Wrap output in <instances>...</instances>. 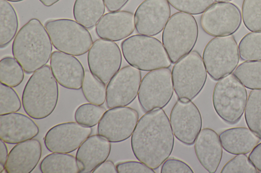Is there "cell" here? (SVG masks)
<instances>
[{"instance_id":"obj_31","label":"cell","mask_w":261,"mask_h":173,"mask_svg":"<svg viewBox=\"0 0 261 173\" xmlns=\"http://www.w3.org/2000/svg\"><path fill=\"white\" fill-rule=\"evenodd\" d=\"M24 70L14 57L6 56L0 61L1 83L11 87L19 85L24 79Z\"/></svg>"},{"instance_id":"obj_17","label":"cell","mask_w":261,"mask_h":173,"mask_svg":"<svg viewBox=\"0 0 261 173\" xmlns=\"http://www.w3.org/2000/svg\"><path fill=\"white\" fill-rule=\"evenodd\" d=\"M170 15L167 0H144L134 14L136 30L140 34L156 36L163 30Z\"/></svg>"},{"instance_id":"obj_28","label":"cell","mask_w":261,"mask_h":173,"mask_svg":"<svg viewBox=\"0 0 261 173\" xmlns=\"http://www.w3.org/2000/svg\"><path fill=\"white\" fill-rule=\"evenodd\" d=\"M233 74L246 88L261 89V60L243 62L236 68Z\"/></svg>"},{"instance_id":"obj_36","label":"cell","mask_w":261,"mask_h":173,"mask_svg":"<svg viewBox=\"0 0 261 173\" xmlns=\"http://www.w3.org/2000/svg\"><path fill=\"white\" fill-rule=\"evenodd\" d=\"M176 10L191 15L203 13L213 3V0H167Z\"/></svg>"},{"instance_id":"obj_24","label":"cell","mask_w":261,"mask_h":173,"mask_svg":"<svg viewBox=\"0 0 261 173\" xmlns=\"http://www.w3.org/2000/svg\"><path fill=\"white\" fill-rule=\"evenodd\" d=\"M219 138L223 149L233 155L250 153L260 141L252 131L244 127L226 129L220 134Z\"/></svg>"},{"instance_id":"obj_16","label":"cell","mask_w":261,"mask_h":173,"mask_svg":"<svg viewBox=\"0 0 261 173\" xmlns=\"http://www.w3.org/2000/svg\"><path fill=\"white\" fill-rule=\"evenodd\" d=\"M92 131L91 127L77 122L60 123L47 131L44 137V145L52 153H69L78 149Z\"/></svg>"},{"instance_id":"obj_34","label":"cell","mask_w":261,"mask_h":173,"mask_svg":"<svg viewBox=\"0 0 261 173\" xmlns=\"http://www.w3.org/2000/svg\"><path fill=\"white\" fill-rule=\"evenodd\" d=\"M105 112V109L100 106L86 103L76 109L74 119L83 126L92 127L98 124Z\"/></svg>"},{"instance_id":"obj_45","label":"cell","mask_w":261,"mask_h":173,"mask_svg":"<svg viewBox=\"0 0 261 173\" xmlns=\"http://www.w3.org/2000/svg\"><path fill=\"white\" fill-rule=\"evenodd\" d=\"M217 2H229L232 0H214Z\"/></svg>"},{"instance_id":"obj_29","label":"cell","mask_w":261,"mask_h":173,"mask_svg":"<svg viewBox=\"0 0 261 173\" xmlns=\"http://www.w3.org/2000/svg\"><path fill=\"white\" fill-rule=\"evenodd\" d=\"M244 116L248 127L261 140V89L250 91Z\"/></svg>"},{"instance_id":"obj_15","label":"cell","mask_w":261,"mask_h":173,"mask_svg":"<svg viewBox=\"0 0 261 173\" xmlns=\"http://www.w3.org/2000/svg\"><path fill=\"white\" fill-rule=\"evenodd\" d=\"M141 77L140 71L133 66L119 70L107 86V108L125 107L132 103L138 95Z\"/></svg>"},{"instance_id":"obj_20","label":"cell","mask_w":261,"mask_h":173,"mask_svg":"<svg viewBox=\"0 0 261 173\" xmlns=\"http://www.w3.org/2000/svg\"><path fill=\"white\" fill-rule=\"evenodd\" d=\"M135 28L134 14L117 11L103 15L96 25L95 31L101 39L116 42L128 37Z\"/></svg>"},{"instance_id":"obj_25","label":"cell","mask_w":261,"mask_h":173,"mask_svg":"<svg viewBox=\"0 0 261 173\" xmlns=\"http://www.w3.org/2000/svg\"><path fill=\"white\" fill-rule=\"evenodd\" d=\"M103 0H75L73 7L74 19L86 28L96 25L105 12Z\"/></svg>"},{"instance_id":"obj_39","label":"cell","mask_w":261,"mask_h":173,"mask_svg":"<svg viewBox=\"0 0 261 173\" xmlns=\"http://www.w3.org/2000/svg\"><path fill=\"white\" fill-rule=\"evenodd\" d=\"M161 173H193L192 169L186 162L177 159L170 158L162 164Z\"/></svg>"},{"instance_id":"obj_35","label":"cell","mask_w":261,"mask_h":173,"mask_svg":"<svg viewBox=\"0 0 261 173\" xmlns=\"http://www.w3.org/2000/svg\"><path fill=\"white\" fill-rule=\"evenodd\" d=\"M21 107L20 98L12 87L0 84V115L16 112Z\"/></svg>"},{"instance_id":"obj_3","label":"cell","mask_w":261,"mask_h":173,"mask_svg":"<svg viewBox=\"0 0 261 173\" xmlns=\"http://www.w3.org/2000/svg\"><path fill=\"white\" fill-rule=\"evenodd\" d=\"M58 97V82L50 67L45 65L35 72L27 82L22 94V105L29 117L42 119L54 112Z\"/></svg>"},{"instance_id":"obj_46","label":"cell","mask_w":261,"mask_h":173,"mask_svg":"<svg viewBox=\"0 0 261 173\" xmlns=\"http://www.w3.org/2000/svg\"><path fill=\"white\" fill-rule=\"evenodd\" d=\"M7 1H8V2H19L23 1L24 0H7Z\"/></svg>"},{"instance_id":"obj_8","label":"cell","mask_w":261,"mask_h":173,"mask_svg":"<svg viewBox=\"0 0 261 173\" xmlns=\"http://www.w3.org/2000/svg\"><path fill=\"white\" fill-rule=\"evenodd\" d=\"M53 46L58 51L81 56L89 51L93 40L88 30L69 19L49 20L45 23Z\"/></svg>"},{"instance_id":"obj_23","label":"cell","mask_w":261,"mask_h":173,"mask_svg":"<svg viewBox=\"0 0 261 173\" xmlns=\"http://www.w3.org/2000/svg\"><path fill=\"white\" fill-rule=\"evenodd\" d=\"M222 146L219 135L213 129L201 130L194 142L196 157L202 166L208 172H215L221 161Z\"/></svg>"},{"instance_id":"obj_1","label":"cell","mask_w":261,"mask_h":173,"mask_svg":"<svg viewBox=\"0 0 261 173\" xmlns=\"http://www.w3.org/2000/svg\"><path fill=\"white\" fill-rule=\"evenodd\" d=\"M174 136L169 119L163 110L146 112L138 120L131 136L133 153L139 161L156 169L171 154Z\"/></svg>"},{"instance_id":"obj_26","label":"cell","mask_w":261,"mask_h":173,"mask_svg":"<svg viewBox=\"0 0 261 173\" xmlns=\"http://www.w3.org/2000/svg\"><path fill=\"white\" fill-rule=\"evenodd\" d=\"M18 20L16 12L7 0H0V47H6L16 35Z\"/></svg>"},{"instance_id":"obj_12","label":"cell","mask_w":261,"mask_h":173,"mask_svg":"<svg viewBox=\"0 0 261 173\" xmlns=\"http://www.w3.org/2000/svg\"><path fill=\"white\" fill-rule=\"evenodd\" d=\"M87 62L91 73L106 84L120 68L121 52L113 41L97 39L88 51Z\"/></svg>"},{"instance_id":"obj_32","label":"cell","mask_w":261,"mask_h":173,"mask_svg":"<svg viewBox=\"0 0 261 173\" xmlns=\"http://www.w3.org/2000/svg\"><path fill=\"white\" fill-rule=\"evenodd\" d=\"M238 47L242 60H261V31L246 34L241 40Z\"/></svg>"},{"instance_id":"obj_40","label":"cell","mask_w":261,"mask_h":173,"mask_svg":"<svg viewBox=\"0 0 261 173\" xmlns=\"http://www.w3.org/2000/svg\"><path fill=\"white\" fill-rule=\"evenodd\" d=\"M248 158L256 169L261 172V143H258L250 152Z\"/></svg>"},{"instance_id":"obj_5","label":"cell","mask_w":261,"mask_h":173,"mask_svg":"<svg viewBox=\"0 0 261 173\" xmlns=\"http://www.w3.org/2000/svg\"><path fill=\"white\" fill-rule=\"evenodd\" d=\"M198 26L191 14L179 12L173 14L162 32V44L171 63H175L191 52L198 37Z\"/></svg>"},{"instance_id":"obj_13","label":"cell","mask_w":261,"mask_h":173,"mask_svg":"<svg viewBox=\"0 0 261 173\" xmlns=\"http://www.w3.org/2000/svg\"><path fill=\"white\" fill-rule=\"evenodd\" d=\"M139 120V114L128 107H119L106 111L97 126L98 135L111 143H119L129 138Z\"/></svg>"},{"instance_id":"obj_43","label":"cell","mask_w":261,"mask_h":173,"mask_svg":"<svg viewBox=\"0 0 261 173\" xmlns=\"http://www.w3.org/2000/svg\"><path fill=\"white\" fill-rule=\"evenodd\" d=\"M8 149L7 146L3 140L0 141V172L5 170V164L8 156Z\"/></svg>"},{"instance_id":"obj_2","label":"cell","mask_w":261,"mask_h":173,"mask_svg":"<svg viewBox=\"0 0 261 173\" xmlns=\"http://www.w3.org/2000/svg\"><path fill=\"white\" fill-rule=\"evenodd\" d=\"M53 44L41 21L32 18L19 30L13 42L14 57L28 74L46 65L52 54Z\"/></svg>"},{"instance_id":"obj_38","label":"cell","mask_w":261,"mask_h":173,"mask_svg":"<svg viewBox=\"0 0 261 173\" xmlns=\"http://www.w3.org/2000/svg\"><path fill=\"white\" fill-rule=\"evenodd\" d=\"M118 173H155L154 169L140 161H128L116 165Z\"/></svg>"},{"instance_id":"obj_11","label":"cell","mask_w":261,"mask_h":173,"mask_svg":"<svg viewBox=\"0 0 261 173\" xmlns=\"http://www.w3.org/2000/svg\"><path fill=\"white\" fill-rule=\"evenodd\" d=\"M242 14L238 7L229 2L213 3L201 16L203 30L213 37L231 35L240 28Z\"/></svg>"},{"instance_id":"obj_37","label":"cell","mask_w":261,"mask_h":173,"mask_svg":"<svg viewBox=\"0 0 261 173\" xmlns=\"http://www.w3.org/2000/svg\"><path fill=\"white\" fill-rule=\"evenodd\" d=\"M259 171L246 154L236 155L223 167L221 173H257Z\"/></svg>"},{"instance_id":"obj_27","label":"cell","mask_w":261,"mask_h":173,"mask_svg":"<svg viewBox=\"0 0 261 173\" xmlns=\"http://www.w3.org/2000/svg\"><path fill=\"white\" fill-rule=\"evenodd\" d=\"M39 167L42 173L80 172L76 158L67 153L47 155L41 161Z\"/></svg>"},{"instance_id":"obj_9","label":"cell","mask_w":261,"mask_h":173,"mask_svg":"<svg viewBox=\"0 0 261 173\" xmlns=\"http://www.w3.org/2000/svg\"><path fill=\"white\" fill-rule=\"evenodd\" d=\"M240 57L239 47L232 35L214 38L206 45L202 54L207 73L215 81L231 74Z\"/></svg>"},{"instance_id":"obj_42","label":"cell","mask_w":261,"mask_h":173,"mask_svg":"<svg viewBox=\"0 0 261 173\" xmlns=\"http://www.w3.org/2000/svg\"><path fill=\"white\" fill-rule=\"evenodd\" d=\"M109 12L117 11L121 9L129 0H103Z\"/></svg>"},{"instance_id":"obj_41","label":"cell","mask_w":261,"mask_h":173,"mask_svg":"<svg viewBox=\"0 0 261 173\" xmlns=\"http://www.w3.org/2000/svg\"><path fill=\"white\" fill-rule=\"evenodd\" d=\"M93 173H117L116 166L111 160H106L97 167H96Z\"/></svg>"},{"instance_id":"obj_7","label":"cell","mask_w":261,"mask_h":173,"mask_svg":"<svg viewBox=\"0 0 261 173\" xmlns=\"http://www.w3.org/2000/svg\"><path fill=\"white\" fill-rule=\"evenodd\" d=\"M174 90L179 99L192 100L201 91L207 79L202 58L192 51L174 65L172 71Z\"/></svg>"},{"instance_id":"obj_4","label":"cell","mask_w":261,"mask_h":173,"mask_svg":"<svg viewBox=\"0 0 261 173\" xmlns=\"http://www.w3.org/2000/svg\"><path fill=\"white\" fill-rule=\"evenodd\" d=\"M121 48L126 62L139 70L151 71L171 64L163 44L152 37L132 36L122 42Z\"/></svg>"},{"instance_id":"obj_22","label":"cell","mask_w":261,"mask_h":173,"mask_svg":"<svg viewBox=\"0 0 261 173\" xmlns=\"http://www.w3.org/2000/svg\"><path fill=\"white\" fill-rule=\"evenodd\" d=\"M111 142L99 135L89 136L79 147L76 159L80 173L92 172L110 155Z\"/></svg>"},{"instance_id":"obj_21","label":"cell","mask_w":261,"mask_h":173,"mask_svg":"<svg viewBox=\"0 0 261 173\" xmlns=\"http://www.w3.org/2000/svg\"><path fill=\"white\" fill-rule=\"evenodd\" d=\"M41 154V145L37 139L18 143L8 154L5 171L7 173H30L38 164Z\"/></svg>"},{"instance_id":"obj_19","label":"cell","mask_w":261,"mask_h":173,"mask_svg":"<svg viewBox=\"0 0 261 173\" xmlns=\"http://www.w3.org/2000/svg\"><path fill=\"white\" fill-rule=\"evenodd\" d=\"M39 132L30 117L16 112L0 115V138L6 143L17 144L32 139Z\"/></svg>"},{"instance_id":"obj_10","label":"cell","mask_w":261,"mask_h":173,"mask_svg":"<svg viewBox=\"0 0 261 173\" xmlns=\"http://www.w3.org/2000/svg\"><path fill=\"white\" fill-rule=\"evenodd\" d=\"M174 91L171 70L162 68L147 73L141 80L138 93L140 105L145 112L164 108Z\"/></svg>"},{"instance_id":"obj_44","label":"cell","mask_w":261,"mask_h":173,"mask_svg":"<svg viewBox=\"0 0 261 173\" xmlns=\"http://www.w3.org/2000/svg\"><path fill=\"white\" fill-rule=\"evenodd\" d=\"M44 6L46 7H50L57 2H58L60 0H39Z\"/></svg>"},{"instance_id":"obj_33","label":"cell","mask_w":261,"mask_h":173,"mask_svg":"<svg viewBox=\"0 0 261 173\" xmlns=\"http://www.w3.org/2000/svg\"><path fill=\"white\" fill-rule=\"evenodd\" d=\"M242 18L249 30L261 31V0H243Z\"/></svg>"},{"instance_id":"obj_14","label":"cell","mask_w":261,"mask_h":173,"mask_svg":"<svg viewBox=\"0 0 261 173\" xmlns=\"http://www.w3.org/2000/svg\"><path fill=\"white\" fill-rule=\"evenodd\" d=\"M169 119L175 137L185 145H192L202 125V117L195 104L191 100L178 99L171 110Z\"/></svg>"},{"instance_id":"obj_30","label":"cell","mask_w":261,"mask_h":173,"mask_svg":"<svg viewBox=\"0 0 261 173\" xmlns=\"http://www.w3.org/2000/svg\"><path fill=\"white\" fill-rule=\"evenodd\" d=\"M106 84L88 70L85 71L82 91L86 99L90 103L102 105L106 100Z\"/></svg>"},{"instance_id":"obj_18","label":"cell","mask_w":261,"mask_h":173,"mask_svg":"<svg viewBox=\"0 0 261 173\" xmlns=\"http://www.w3.org/2000/svg\"><path fill=\"white\" fill-rule=\"evenodd\" d=\"M50 67L55 78L61 86L71 90L81 88L85 71L74 56L55 51L50 56Z\"/></svg>"},{"instance_id":"obj_6","label":"cell","mask_w":261,"mask_h":173,"mask_svg":"<svg viewBox=\"0 0 261 173\" xmlns=\"http://www.w3.org/2000/svg\"><path fill=\"white\" fill-rule=\"evenodd\" d=\"M248 98L245 87L229 74L218 80L212 95L214 110L225 122L233 124L241 119Z\"/></svg>"}]
</instances>
